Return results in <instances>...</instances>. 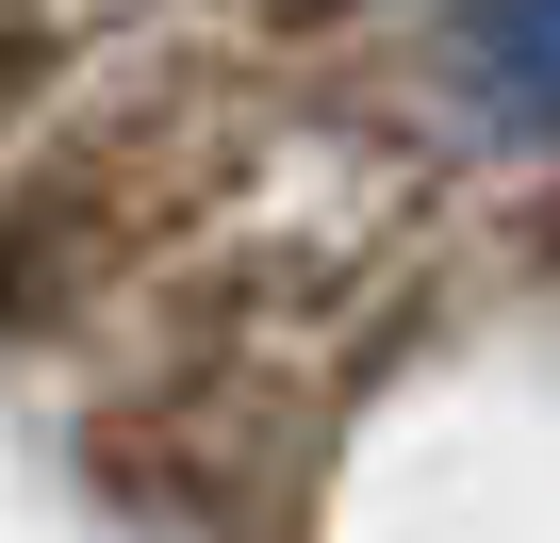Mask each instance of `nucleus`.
Instances as JSON below:
<instances>
[{
    "instance_id": "nucleus-2",
    "label": "nucleus",
    "mask_w": 560,
    "mask_h": 543,
    "mask_svg": "<svg viewBox=\"0 0 560 543\" xmlns=\"http://www.w3.org/2000/svg\"><path fill=\"white\" fill-rule=\"evenodd\" d=\"M462 83L494 116H560V0H462Z\"/></svg>"
},
{
    "instance_id": "nucleus-1",
    "label": "nucleus",
    "mask_w": 560,
    "mask_h": 543,
    "mask_svg": "<svg viewBox=\"0 0 560 543\" xmlns=\"http://www.w3.org/2000/svg\"><path fill=\"white\" fill-rule=\"evenodd\" d=\"M247 149H214L182 99H100V116H34L0 149V346H67L100 297H132L149 263L214 214Z\"/></svg>"
},
{
    "instance_id": "nucleus-3",
    "label": "nucleus",
    "mask_w": 560,
    "mask_h": 543,
    "mask_svg": "<svg viewBox=\"0 0 560 543\" xmlns=\"http://www.w3.org/2000/svg\"><path fill=\"white\" fill-rule=\"evenodd\" d=\"M50 99H67V17L50 0H0V149H18Z\"/></svg>"
}]
</instances>
